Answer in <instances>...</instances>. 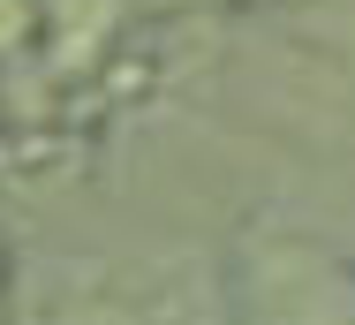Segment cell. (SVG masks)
Returning a JSON list of instances; mask_svg holds the SVG:
<instances>
[{"label":"cell","instance_id":"cell-1","mask_svg":"<svg viewBox=\"0 0 355 325\" xmlns=\"http://www.w3.org/2000/svg\"><path fill=\"white\" fill-rule=\"evenodd\" d=\"M61 325H159V295L129 272H69V295H53Z\"/></svg>","mask_w":355,"mask_h":325}]
</instances>
